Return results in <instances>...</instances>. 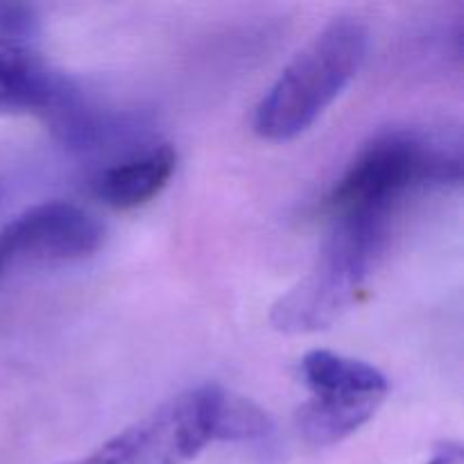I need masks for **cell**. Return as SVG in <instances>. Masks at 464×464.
<instances>
[{
    "label": "cell",
    "instance_id": "cell-1",
    "mask_svg": "<svg viewBox=\"0 0 464 464\" xmlns=\"http://www.w3.org/2000/svg\"><path fill=\"white\" fill-rule=\"evenodd\" d=\"M460 179V157L421 131L376 136L349 163L326 198L331 220H376L392 225L412 193Z\"/></svg>",
    "mask_w": 464,
    "mask_h": 464
},
{
    "label": "cell",
    "instance_id": "cell-2",
    "mask_svg": "<svg viewBox=\"0 0 464 464\" xmlns=\"http://www.w3.org/2000/svg\"><path fill=\"white\" fill-rule=\"evenodd\" d=\"M370 50V30L353 16L326 23L279 72L254 111V131L266 140L304 134L352 84Z\"/></svg>",
    "mask_w": 464,
    "mask_h": 464
},
{
    "label": "cell",
    "instance_id": "cell-3",
    "mask_svg": "<svg viewBox=\"0 0 464 464\" xmlns=\"http://www.w3.org/2000/svg\"><path fill=\"white\" fill-rule=\"evenodd\" d=\"M392 225L334 220L317 261L293 288L276 299L270 324L288 335L317 334L340 320L362 293L388 247Z\"/></svg>",
    "mask_w": 464,
    "mask_h": 464
},
{
    "label": "cell",
    "instance_id": "cell-4",
    "mask_svg": "<svg viewBox=\"0 0 464 464\" xmlns=\"http://www.w3.org/2000/svg\"><path fill=\"white\" fill-rule=\"evenodd\" d=\"M222 394L218 385L186 390L84 458L63 464H188L218 440Z\"/></svg>",
    "mask_w": 464,
    "mask_h": 464
},
{
    "label": "cell",
    "instance_id": "cell-5",
    "mask_svg": "<svg viewBox=\"0 0 464 464\" xmlns=\"http://www.w3.org/2000/svg\"><path fill=\"white\" fill-rule=\"evenodd\" d=\"M102 240V222L86 208L63 199L36 204L0 229V279L23 267L84 261Z\"/></svg>",
    "mask_w": 464,
    "mask_h": 464
},
{
    "label": "cell",
    "instance_id": "cell-6",
    "mask_svg": "<svg viewBox=\"0 0 464 464\" xmlns=\"http://www.w3.org/2000/svg\"><path fill=\"white\" fill-rule=\"evenodd\" d=\"M80 89L54 71L27 41L0 36V113L57 121Z\"/></svg>",
    "mask_w": 464,
    "mask_h": 464
},
{
    "label": "cell",
    "instance_id": "cell-7",
    "mask_svg": "<svg viewBox=\"0 0 464 464\" xmlns=\"http://www.w3.org/2000/svg\"><path fill=\"white\" fill-rule=\"evenodd\" d=\"M175 170L177 150L170 143H159L104 168L93 181V190L107 207L130 211L157 198Z\"/></svg>",
    "mask_w": 464,
    "mask_h": 464
},
{
    "label": "cell",
    "instance_id": "cell-8",
    "mask_svg": "<svg viewBox=\"0 0 464 464\" xmlns=\"http://www.w3.org/2000/svg\"><path fill=\"white\" fill-rule=\"evenodd\" d=\"M302 379L313 397L385 401L390 392L388 379L374 365L326 349H315L302 358Z\"/></svg>",
    "mask_w": 464,
    "mask_h": 464
},
{
    "label": "cell",
    "instance_id": "cell-9",
    "mask_svg": "<svg viewBox=\"0 0 464 464\" xmlns=\"http://www.w3.org/2000/svg\"><path fill=\"white\" fill-rule=\"evenodd\" d=\"M381 406V399L311 397L299 408L297 429L313 447H334L356 435Z\"/></svg>",
    "mask_w": 464,
    "mask_h": 464
},
{
    "label": "cell",
    "instance_id": "cell-10",
    "mask_svg": "<svg viewBox=\"0 0 464 464\" xmlns=\"http://www.w3.org/2000/svg\"><path fill=\"white\" fill-rule=\"evenodd\" d=\"M272 420L256 406L243 397H234L231 392L222 394L220 421H218V440H263L272 433Z\"/></svg>",
    "mask_w": 464,
    "mask_h": 464
},
{
    "label": "cell",
    "instance_id": "cell-11",
    "mask_svg": "<svg viewBox=\"0 0 464 464\" xmlns=\"http://www.w3.org/2000/svg\"><path fill=\"white\" fill-rule=\"evenodd\" d=\"M39 32V14L32 5L0 3V36L27 41Z\"/></svg>",
    "mask_w": 464,
    "mask_h": 464
},
{
    "label": "cell",
    "instance_id": "cell-12",
    "mask_svg": "<svg viewBox=\"0 0 464 464\" xmlns=\"http://www.w3.org/2000/svg\"><path fill=\"white\" fill-rule=\"evenodd\" d=\"M426 464H464L462 451L458 447H447L444 451H440L438 456Z\"/></svg>",
    "mask_w": 464,
    "mask_h": 464
}]
</instances>
